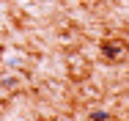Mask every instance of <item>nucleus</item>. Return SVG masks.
Listing matches in <instances>:
<instances>
[{"mask_svg": "<svg viewBox=\"0 0 129 121\" xmlns=\"http://www.w3.org/2000/svg\"><path fill=\"white\" fill-rule=\"evenodd\" d=\"M102 55L104 58H118V55H121V44H118V41H110V39L102 41Z\"/></svg>", "mask_w": 129, "mask_h": 121, "instance_id": "1", "label": "nucleus"}, {"mask_svg": "<svg viewBox=\"0 0 129 121\" xmlns=\"http://www.w3.org/2000/svg\"><path fill=\"white\" fill-rule=\"evenodd\" d=\"M91 121H110V113L107 110H93L91 113Z\"/></svg>", "mask_w": 129, "mask_h": 121, "instance_id": "2", "label": "nucleus"}, {"mask_svg": "<svg viewBox=\"0 0 129 121\" xmlns=\"http://www.w3.org/2000/svg\"><path fill=\"white\" fill-rule=\"evenodd\" d=\"M3 85H6V88H14V85H17V80H14V77H6V80H3Z\"/></svg>", "mask_w": 129, "mask_h": 121, "instance_id": "3", "label": "nucleus"}]
</instances>
